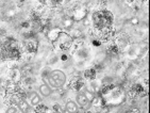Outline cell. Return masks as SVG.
<instances>
[{
  "label": "cell",
  "mask_w": 150,
  "mask_h": 113,
  "mask_svg": "<svg viewBox=\"0 0 150 113\" xmlns=\"http://www.w3.org/2000/svg\"><path fill=\"white\" fill-rule=\"evenodd\" d=\"M114 16L108 10H99L93 13L92 21L94 25V32L103 31L112 28Z\"/></svg>",
  "instance_id": "1"
},
{
  "label": "cell",
  "mask_w": 150,
  "mask_h": 113,
  "mask_svg": "<svg viewBox=\"0 0 150 113\" xmlns=\"http://www.w3.org/2000/svg\"><path fill=\"white\" fill-rule=\"evenodd\" d=\"M72 36L66 32H59L55 38L52 41V45L58 51H66L72 46Z\"/></svg>",
  "instance_id": "2"
},
{
  "label": "cell",
  "mask_w": 150,
  "mask_h": 113,
  "mask_svg": "<svg viewBox=\"0 0 150 113\" xmlns=\"http://www.w3.org/2000/svg\"><path fill=\"white\" fill-rule=\"evenodd\" d=\"M49 85L52 87H54L55 90L58 89H62L65 82H66V76L62 70H53V72H49V75L47 76Z\"/></svg>",
  "instance_id": "3"
},
{
  "label": "cell",
  "mask_w": 150,
  "mask_h": 113,
  "mask_svg": "<svg viewBox=\"0 0 150 113\" xmlns=\"http://www.w3.org/2000/svg\"><path fill=\"white\" fill-rule=\"evenodd\" d=\"M38 48V41L33 38H28L25 41V44H23V53H30V55H34L36 53Z\"/></svg>",
  "instance_id": "4"
},
{
  "label": "cell",
  "mask_w": 150,
  "mask_h": 113,
  "mask_svg": "<svg viewBox=\"0 0 150 113\" xmlns=\"http://www.w3.org/2000/svg\"><path fill=\"white\" fill-rule=\"evenodd\" d=\"M129 95L132 97V98H136V97H142V96L145 95V89L144 87L139 83L133 84L130 89V92H129Z\"/></svg>",
  "instance_id": "5"
},
{
  "label": "cell",
  "mask_w": 150,
  "mask_h": 113,
  "mask_svg": "<svg viewBox=\"0 0 150 113\" xmlns=\"http://www.w3.org/2000/svg\"><path fill=\"white\" fill-rule=\"evenodd\" d=\"M84 87V80L81 77H77V78H72L69 82V87L72 89L74 91H78L80 92L82 90V87Z\"/></svg>",
  "instance_id": "6"
},
{
  "label": "cell",
  "mask_w": 150,
  "mask_h": 113,
  "mask_svg": "<svg viewBox=\"0 0 150 113\" xmlns=\"http://www.w3.org/2000/svg\"><path fill=\"white\" fill-rule=\"evenodd\" d=\"M8 76H9L10 80H12V81L14 82H18L21 79V72L17 68H11V70H9Z\"/></svg>",
  "instance_id": "7"
},
{
  "label": "cell",
  "mask_w": 150,
  "mask_h": 113,
  "mask_svg": "<svg viewBox=\"0 0 150 113\" xmlns=\"http://www.w3.org/2000/svg\"><path fill=\"white\" fill-rule=\"evenodd\" d=\"M77 102H78V104H80V107H82V108H86L87 106L91 104L82 92L79 93L78 96H77Z\"/></svg>",
  "instance_id": "8"
},
{
  "label": "cell",
  "mask_w": 150,
  "mask_h": 113,
  "mask_svg": "<svg viewBox=\"0 0 150 113\" xmlns=\"http://www.w3.org/2000/svg\"><path fill=\"white\" fill-rule=\"evenodd\" d=\"M79 108L75 102L68 100L66 102V113H78Z\"/></svg>",
  "instance_id": "9"
},
{
  "label": "cell",
  "mask_w": 150,
  "mask_h": 113,
  "mask_svg": "<svg viewBox=\"0 0 150 113\" xmlns=\"http://www.w3.org/2000/svg\"><path fill=\"white\" fill-rule=\"evenodd\" d=\"M28 97L30 98V102H31V104L33 106V107H35V106H38V104H40V96L38 95V93L35 92H31L28 94Z\"/></svg>",
  "instance_id": "10"
},
{
  "label": "cell",
  "mask_w": 150,
  "mask_h": 113,
  "mask_svg": "<svg viewBox=\"0 0 150 113\" xmlns=\"http://www.w3.org/2000/svg\"><path fill=\"white\" fill-rule=\"evenodd\" d=\"M96 75H97V70H94V68H88V70L84 72V79L93 81V80L96 79Z\"/></svg>",
  "instance_id": "11"
},
{
  "label": "cell",
  "mask_w": 150,
  "mask_h": 113,
  "mask_svg": "<svg viewBox=\"0 0 150 113\" xmlns=\"http://www.w3.org/2000/svg\"><path fill=\"white\" fill-rule=\"evenodd\" d=\"M40 92L44 97H48V96H50L52 91H51V89H50L49 85H47V84H42V85L40 87Z\"/></svg>",
  "instance_id": "12"
},
{
  "label": "cell",
  "mask_w": 150,
  "mask_h": 113,
  "mask_svg": "<svg viewBox=\"0 0 150 113\" xmlns=\"http://www.w3.org/2000/svg\"><path fill=\"white\" fill-rule=\"evenodd\" d=\"M42 2V4L44 6H47L48 8H57L58 6H60L61 1L59 0H48V1H40Z\"/></svg>",
  "instance_id": "13"
},
{
  "label": "cell",
  "mask_w": 150,
  "mask_h": 113,
  "mask_svg": "<svg viewBox=\"0 0 150 113\" xmlns=\"http://www.w3.org/2000/svg\"><path fill=\"white\" fill-rule=\"evenodd\" d=\"M30 108V106L28 104V102H27L26 99H23V100H20L19 104H18V109H19L20 111L23 113H26L27 111H28V109Z\"/></svg>",
  "instance_id": "14"
},
{
  "label": "cell",
  "mask_w": 150,
  "mask_h": 113,
  "mask_svg": "<svg viewBox=\"0 0 150 113\" xmlns=\"http://www.w3.org/2000/svg\"><path fill=\"white\" fill-rule=\"evenodd\" d=\"M34 111H35V113H47L48 107H47L46 104H44L40 102V104H38V106L34 107Z\"/></svg>",
  "instance_id": "15"
},
{
  "label": "cell",
  "mask_w": 150,
  "mask_h": 113,
  "mask_svg": "<svg viewBox=\"0 0 150 113\" xmlns=\"http://www.w3.org/2000/svg\"><path fill=\"white\" fill-rule=\"evenodd\" d=\"M64 91L61 90V89H58V90H54L53 92H51V94H50V97L53 99H60L61 97H63L64 95Z\"/></svg>",
  "instance_id": "16"
},
{
  "label": "cell",
  "mask_w": 150,
  "mask_h": 113,
  "mask_svg": "<svg viewBox=\"0 0 150 113\" xmlns=\"http://www.w3.org/2000/svg\"><path fill=\"white\" fill-rule=\"evenodd\" d=\"M92 104H93V106H95V107H101V106H104V104H105L101 96L94 97V99L92 100Z\"/></svg>",
  "instance_id": "17"
},
{
  "label": "cell",
  "mask_w": 150,
  "mask_h": 113,
  "mask_svg": "<svg viewBox=\"0 0 150 113\" xmlns=\"http://www.w3.org/2000/svg\"><path fill=\"white\" fill-rule=\"evenodd\" d=\"M119 52V47L116 45V44H112L108 47V53L110 55H117Z\"/></svg>",
  "instance_id": "18"
},
{
  "label": "cell",
  "mask_w": 150,
  "mask_h": 113,
  "mask_svg": "<svg viewBox=\"0 0 150 113\" xmlns=\"http://www.w3.org/2000/svg\"><path fill=\"white\" fill-rule=\"evenodd\" d=\"M113 89H114V85H113V84H107V85H103V87H101L100 94L101 95H105V94H108V93H110Z\"/></svg>",
  "instance_id": "19"
},
{
  "label": "cell",
  "mask_w": 150,
  "mask_h": 113,
  "mask_svg": "<svg viewBox=\"0 0 150 113\" xmlns=\"http://www.w3.org/2000/svg\"><path fill=\"white\" fill-rule=\"evenodd\" d=\"M82 93H83L84 95H85V97L87 98V100H88L90 102H92V100L94 99V97H95V96H94V94H93L92 92H90L88 90H84Z\"/></svg>",
  "instance_id": "20"
},
{
  "label": "cell",
  "mask_w": 150,
  "mask_h": 113,
  "mask_svg": "<svg viewBox=\"0 0 150 113\" xmlns=\"http://www.w3.org/2000/svg\"><path fill=\"white\" fill-rule=\"evenodd\" d=\"M6 113H20V110L16 107H10L6 110Z\"/></svg>",
  "instance_id": "21"
},
{
  "label": "cell",
  "mask_w": 150,
  "mask_h": 113,
  "mask_svg": "<svg viewBox=\"0 0 150 113\" xmlns=\"http://www.w3.org/2000/svg\"><path fill=\"white\" fill-rule=\"evenodd\" d=\"M126 113H139V109H132V110H130V111H127Z\"/></svg>",
  "instance_id": "22"
},
{
  "label": "cell",
  "mask_w": 150,
  "mask_h": 113,
  "mask_svg": "<svg viewBox=\"0 0 150 113\" xmlns=\"http://www.w3.org/2000/svg\"><path fill=\"white\" fill-rule=\"evenodd\" d=\"M26 113H35V111H34V108H31V107H30L29 109H28V111H27Z\"/></svg>",
  "instance_id": "23"
},
{
  "label": "cell",
  "mask_w": 150,
  "mask_h": 113,
  "mask_svg": "<svg viewBox=\"0 0 150 113\" xmlns=\"http://www.w3.org/2000/svg\"><path fill=\"white\" fill-rule=\"evenodd\" d=\"M93 44H95V46H99V45H100L101 44V42L100 41H93Z\"/></svg>",
  "instance_id": "24"
},
{
  "label": "cell",
  "mask_w": 150,
  "mask_h": 113,
  "mask_svg": "<svg viewBox=\"0 0 150 113\" xmlns=\"http://www.w3.org/2000/svg\"><path fill=\"white\" fill-rule=\"evenodd\" d=\"M51 113H61V112H58V111H52Z\"/></svg>",
  "instance_id": "25"
},
{
  "label": "cell",
  "mask_w": 150,
  "mask_h": 113,
  "mask_svg": "<svg viewBox=\"0 0 150 113\" xmlns=\"http://www.w3.org/2000/svg\"><path fill=\"white\" fill-rule=\"evenodd\" d=\"M86 113H93V112H92V111H87Z\"/></svg>",
  "instance_id": "26"
}]
</instances>
